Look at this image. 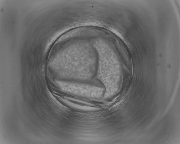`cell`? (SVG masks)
<instances>
[{
	"mask_svg": "<svg viewBox=\"0 0 180 144\" xmlns=\"http://www.w3.org/2000/svg\"><path fill=\"white\" fill-rule=\"evenodd\" d=\"M67 91L79 95L89 97H98L103 95L104 89L92 85L81 84L67 85Z\"/></svg>",
	"mask_w": 180,
	"mask_h": 144,
	"instance_id": "1",
	"label": "cell"
}]
</instances>
